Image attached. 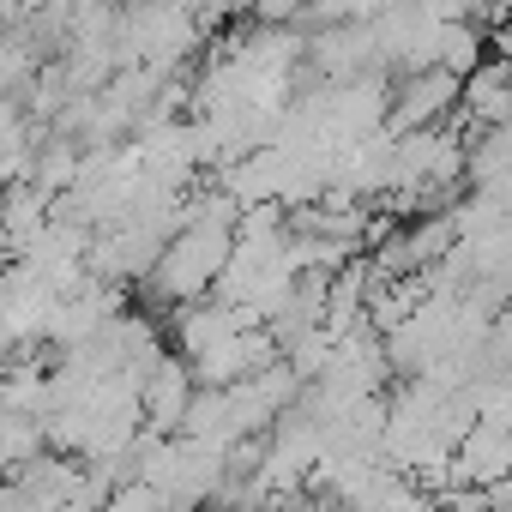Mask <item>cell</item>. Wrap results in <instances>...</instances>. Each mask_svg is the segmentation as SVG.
<instances>
[{"instance_id":"cell-1","label":"cell","mask_w":512,"mask_h":512,"mask_svg":"<svg viewBox=\"0 0 512 512\" xmlns=\"http://www.w3.org/2000/svg\"><path fill=\"white\" fill-rule=\"evenodd\" d=\"M193 374H187V362L181 356H163L145 380H139V416L151 422V434H181V416H187V404H193Z\"/></svg>"},{"instance_id":"cell-2","label":"cell","mask_w":512,"mask_h":512,"mask_svg":"<svg viewBox=\"0 0 512 512\" xmlns=\"http://www.w3.org/2000/svg\"><path fill=\"white\" fill-rule=\"evenodd\" d=\"M458 115H464V133H482V127H506L512 103H506V61L488 55L476 73L458 79Z\"/></svg>"},{"instance_id":"cell-3","label":"cell","mask_w":512,"mask_h":512,"mask_svg":"<svg viewBox=\"0 0 512 512\" xmlns=\"http://www.w3.org/2000/svg\"><path fill=\"white\" fill-rule=\"evenodd\" d=\"M253 19L266 31H296L308 19V0H253Z\"/></svg>"},{"instance_id":"cell-4","label":"cell","mask_w":512,"mask_h":512,"mask_svg":"<svg viewBox=\"0 0 512 512\" xmlns=\"http://www.w3.org/2000/svg\"><path fill=\"white\" fill-rule=\"evenodd\" d=\"M374 512H440V494H428L422 482H410V476H404V482L374 506Z\"/></svg>"}]
</instances>
